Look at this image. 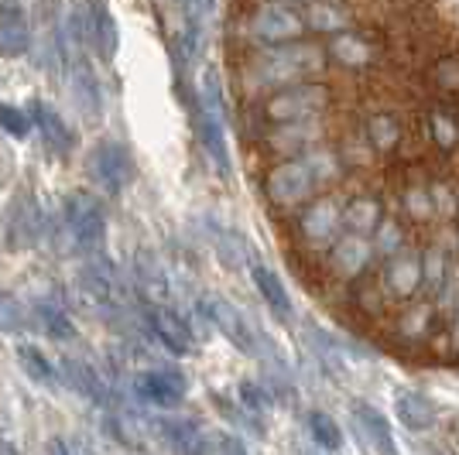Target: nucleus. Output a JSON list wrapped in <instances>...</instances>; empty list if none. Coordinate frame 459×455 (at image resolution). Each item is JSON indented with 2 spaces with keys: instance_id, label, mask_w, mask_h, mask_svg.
Here are the masks:
<instances>
[{
  "instance_id": "f257e3e1",
  "label": "nucleus",
  "mask_w": 459,
  "mask_h": 455,
  "mask_svg": "<svg viewBox=\"0 0 459 455\" xmlns=\"http://www.w3.org/2000/svg\"><path fill=\"white\" fill-rule=\"evenodd\" d=\"M230 82L240 99H264L302 82L329 79L325 45L316 39H302L295 45L261 48V52H230Z\"/></svg>"
},
{
  "instance_id": "f03ea898",
  "label": "nucleus",
  "mask_w": 459,
  "mask_h": 455,
  "mask_svg": "<svg viewBox=\"0 0 459 455\" xmlns=\"http://www.w3.org/2000/svg\"><path fill=\"white\" fill-rule=\"evenodd\" d=\"M346 182V171L340 165V154L333 148V141L299 158L285 161H271L257 168V192L268 206L271 219L281 227L291 219L299 209L316 202L325 192H336Z\"/></svg>"
},
{
  "instance_id": "7ed1b4c3",
  "label": "nucleus",
  "mask_w": 459,
  "mask_h": 455,
  "mask_svg": "<svg viewBox=\"0 0 459 455\" xmlns=\"http://www.w3.org/2000/svg\"><path fill=\"white\" fill-rule=\"evenodd\" d=\"M308 39L302 4L288 0H233L227 21V56L230 52H261L278 45H295Z\"/></svg>"
},
{
  "instance_id": "20e7f679",
  "label": "nucleus",
  "mask_w": 459,
  "mask_h": 455,
  "mask_svg": "<svg viewBox=\"0 0 459 455\" xmlns=\"http://www.w3.org/2000/svg\"><path fill=\"white\" fill-rule=\"evenodd\" d=\"M247 103H254V110L261 114V120L268 127H281V124H295V120H308V116L336 114V93H333L329 79L302 82V86L271 93L264 99H247Z\"/></svg>"
},
{
  "instance_id": "39448f33",
  "label": "nucleus",
  "mask_w": 459,
  "mask_h": 455,
  "mask_svg": "<svg viewBox=\"0 0 459 455\" xmlns=\"http://www.w3.org/2000/svg\"><path fill=\"white\" fill-rule=\"evenodd\" d=\"M336 114L325 116H308V120H295V124H281V127H271V133L254 148V158L261 165L271 161H285V158H299L316 148L329 144L336 137Z\"/></svg>"
},
{
  "instance_id": "423d86ee",
  "label": "nucleus",
  "mask_w": 459,
  "mask_h": 455,
  "mask_svg": "<svg viewBox=\"0 0 459 455\" xmlns=\"http://www.w3.org/2000/svg\"><path fill=\"white\" fill-rule=\"evenodd\" d=\"M86 165H90V175H93V182L100 189L107 192V195H120V192L127 189L131 182L137 178V165L131 151L114 141V137H103V141H96L93 148H90V158H86Z\"/></svg>"
},
{
  "instance_id": "0eeeda50",
  "label": "nucleus",
  "mask_w": 459,
  "mask_h": 455,
  "mask_svg": "<svg viewBox=\"0 0 459 455\" xmlns=\"http://www.w3.org/2000/svg\"><path fill=\"white\" fill-rule=\"evenodd\" d=\"M62 223L79 247H100L107 236V209L90 192H73L62 202Z\"/></svg>"
},
{
  "instance_id": "6e6552de",
  "label": "nucleus",
  "mask_w": 459,
  "mask_h": 455,
  "mask_svg": "<svg viewBox=\"0 0 459 455\" xmlns=\"http://www.w3.org/2000/svg\"><path fill=\"white\" fill-rule=\"evenodd\" d=\"M302 14H306L308 39L325 41L333 35L360 28V11L350 0H308V4H302Z\"/></svg>"
},
{
  "instance_id": "1a4fd4ad",
  "label": "nucleus",
  "mask_w": 459,
  "mask_h": 455,
  "mask_svg": "<svg viewBox=\"0 0 459 455\" xmlns=\"http://www.w3.org/2000/svg\"><path fill=\"white\" fill-rule=\"evenodd\" d=\"M199 308H203V315H206V319H210V322L237 346V349L257 353V332L250 329L247 315H244L237 305L227 302V298H203Z\"/></svg>"
},
{
  "instance_id": "9d476101",
  "label": "nucleus",
  "mask_w": 459,
  "mask_h": 455,
  "mask_svg": "<svg viewBox=\"0 0 459 455\" xmlns=\"http://www.w3.org/2000/svg\"><path fill=\"white\" fill-rule=\"evenodd\" d=\"M148 329H152L154 339L161 342L169 353H175V356H189L192 349H195L192 325L169 305H152L148 308Z\"/></svg>"
},
{
  "instance_id": "9b49d317",
  "label": "nucleus",
  "mask_w": 459,
  "mask_h": 455,
  "mask_svg": "<svg viewBox=\"0 0 459 455\" xmlns=\"http://www.w3.org/2000/svg\"><path fill=\"white\" fill-rule=\"evenodd\" d=\"M350 417L357 421V432H360L364 445L374 455H402L398 442H394V432H391V425H387V417H384L377 408L357 400V404H350Z\"/></svg>"
},
{
  "instance_id": "f8f14e48",
  "label": "nucleus",
  "mask_w": 459,
  "mask_h": 455,
  "mask_svg": "<svg viewBox=\"0 0 459 455\" xmlns=\"http://www.w3.org/2000/svg\"><path fill=\"white\" fill-rule=\"evenodd\" d=\"M421 86L429 99H449L459 103V52L449 48L439 58H432L425 69H421Z\"/></svg>"
},
{
  "instance_id": "ddd939ff",
  "label": "nucleus",
  "mask_w": 459,
  "mask_h": 455,
  "mask_svg": "<svg viewBox=\"0 0 459 455\" xmlns=\"http://www.w3.org/2000/svg\"><path fill=\"white\" fill-rule=\"evenodd\" d=\"M58 380L69 383V391H76L79 398H90L96 404H107V383L103 373H96L93 363H86L82 356H62L58 360Z\"/></svg>"
},
{
  "instance_id": "4468645a",
  "label": "nucleus",
  "mask_w": 459,
  "mask_h": 455,
  "mask_svg": "<svg viewBox=\"0 0 459 455\" xmlns=\"http://www.w3.org/2000/svg\"><path fill=\"white\" fill-rule=\"evenodd\" d=\"M134 387L141 398L148 404H158V408H175L186 398V377L178 370H148L137 377Z\"/></svg>"
},
{
  "instance_id": "2eb2a0df",
  "label": "nucleus",
  "mask_w": 459,
  "mask_h": 455,
  "mask_svg": "<svg viewBox=\"0 0 459 455\" xmlns=\"http://www.w3.org/2000/svg\"><path fill=\"white\" fill-rule=\"evenodd\" d=\"M28 116H31V127L41 133V141L48 144V151L58 154V158H69V154H73L76 137H73V131L65 127V120H62L52 107H45V103H31Z\"/></svg>"
},
{
  "instance_id": "dca6fc26",
  "label": "nucleus",
  "mask_w": 459,
  "mask_h": 455,
  "mask_svg": "<svg viewBox=\"0 0 459 455\" xmlns=\"http://www.w3.org/2000/svg\"><path fill=\"white\" fill-rule=\"evenodd\" d=\"M7 236H11V247H31L39 236H45V219H41V209L31 195L18 199V206L11 209Z\"/></svg>"
},
{
  "instance_id": "f3484780",
  "label": "nucleus",
  "mask_w": 459,
  "mask_h": 455,
  "mask_svg": "<svg viewBox=\"0 0 459 455\" xmlns=\"http://www.w3.org/2000/svg\"><path fill=\"white\" fill-rule=\"evenodd\" d=\"M394 415H398V421L408 432H429L439 421L436 400L429 398V394H421V391H402L398 404H394Z\"/></svg>"
},
{
  "instance_id": "a211bd4d",
  "label": "nucleus",
  "mask_w": 459,
  "mask_h": 455,
  "mask_svg": "<svg viewBox=\"0 0 459 455\" xmlns=\"http://www.w3.org/2000/svg\"><path fill=\"white\" fill-rule=\"evenodd\" d=\"M250 281L257 288V295L264 298L271 312H274V319L278 322H291V298H288L285 285H281V278L264 264H254L250 267Z\"/></svg>"
},
{
  "instance_id": "6ab92c4d",
  "label": "nucleus",
  "mask_w": 459,
  "mask_h": 455,
  "mask_svg": "<svg viewBox=\"0 0 459 455\" xmlns=\"http://www.w3.org/2000/svg\"><path fill=\"white\" fill-rule=\"evenodd\" d=\"M31 48V28L18 7H4L0 11V56L21 58Z\"/></svg>"
},
{
  "instance_id": "aec40b11",
  "label": "nucleus",
  "mask_w": 459,
  "mask_h": 455,
  "mask_svg": "<svg viewBox=\"0 0 459 455\" xmlns=\"http://www.w3.org/2000/svg\"><path fill=\"white\" fill-rule=\"evenodd\" d=\"M31 319L41 325V332H45L48 339L69 342L73 336H76V325H73V319H69V312L56 302H39L35 308H31Z\"/></svg>"
},
{
  "instance_id": "412c9836",
  "label": "nucleus",
  "mask_w": 459,
  "mask_h": 455,
  "mask_svg": "<svg viewBox=\"0 0 459 455\" xmlns=\"http://www.w3.org/2000/svg\"><path fill=\"white\" fill-rule=\"evenodd\" d=\"M86 14H90V39L96 41L100 56L114 58V52H117V21H114V14H110V7H107L103 0H93Z\"/></svg>"
},
{
  "instance_id": "4be33fe9",
  "label": "nucleus",
  "mask_w": 459,
  "mask_h": 455,
  "mask_svg": "<svg viewBox=\"0 0 459 455\" xmlns=\"http://www.w3.org/2000/svg\"><path fill=\"white\" fill-rule=\"evenodd\" d=\"M158 428H161V435L169 438V445H172L178 455H206V438L203 432L192 425V421H158Z\"/></svg>"
},
{
  "instance_id": "5701e85b",
  "label": "nucleus",
  "mask_w": 459,
  "mask_h": 455,
  "mask_svg": "<svg viewBox=\"0 0 459 455\" xmlns=\"http://www.w3.org/2000/svg\"><path fill=\"white\" fill-rule=\"evenodd\" d=\"M14 356H18L21 370L28 373V380H35V383H41V387H52V383L58 380V366L41 353L39 346H28V342H24V346H18Z\"/></svg>"
},
{
  "instance_id": "b1692460",
  "label": "nucleus",
  "mask_w": 459,
  "mask_h": 455,
  "mask_svg": "<svg viewBox=\"0 0 459 455\" xmlns=\"http://www.w3.org/2000/svg\"><path fill=\"white\" fill-rule=\"evenodd\" d=\"M308 435L316 442V449H323V452L343 449V428L336 425V417H329L325 411H308Z\"/></svg>"
},
{
  "instance_id": "393cba45",
  "label": "nucleus",
  "mask_w": 459,
  "mask_h": 455,
  "mask_svg": "<svg viewBox=\"0 0 459 455\" xmlns=\"http://www.w3.org/2000/svg\"><path fill=\"white\" fill-rule=\"evenodd\" d=\"M76 103L82 110H90V114H100V107H103V96H100V82H96L93 69H90V62L82 58L76 69Z\"/></svg>"
},
{
  "instance_id": "a878e982",
  "label": "nucleus",
  "mask_w": 459,
  "mask_h": 455,
  "mask_svg": "<svg viewBox=\"0 0 459 455\" xmlns=\"http://www.w3.org/2000/svg\"><path fill=\"white\" fill-rule=\"evenodd\" d=\"M28 329V308L11 295V291H0V332H24Z\"/></svg>"
},
{
  "instance_id": "bb28decb",
  "label": "nucleus",
  "mask_w": 459,
  "mask_h": 455,
  "mask_svg": "<svg viewBox=\"0 0 459 455\" xmlns=\"http://www.w3.org/2000/svg\"><path fill=\"white\" fill-rule=\"evenodd\" d=\"M0 127L11 133V137H28L31 131V116L18 110V107H7V103H0Z\"/></svg>"
},
{
  "instance_id": "cd10ccee",
  "label": "nucleus",
  "mask_w": 459,
  "mask_h": 455,
  "mask_svg": "<svg viewBox=\"0 0 459 455\" xmlns=\"http://www.w3.org/2000/svg\"><path fill=\"white\" fill-rule=\"evenodd\" d=\"M240 404H244L247 411H261V408H264L261 387H257V383H240Z\"/></svg>"
},
{
  "instance_id": "c85d7f7f",
  "label": "nucleus",
  "mask_w": 459,
  "mask_h": 455,
  "mask_svg": "<svg viewBox=\"0 0 459 455\" xmlns=\"http://www.w3.org/2000/svg\"><path fill=\"white\" fill-rule=\"evenodd\" d=\"M216 455H247V445H244L240 438L223 435L220 438V445H216Z\"/></svg>"
},
{
  "instance_id": "c756f323",
  "label": "nucleus",
  "mask_w": 459,
  "mask_h": 455,
  "mask_svg": "<svg viewBox=\"0 0 459 455\" xmlns=\"http://www.w3.org/2000/svg\"><path fill=\"white\" fill-rule=\"evenodd\" d=\"M48 455H69V449H65V442H48Z\"/></svg>"
},
{
  "instance_id": "7c9ffc66",
  "label": "nucleus",
  "mask_w": 459,
  "mask_h": 455,
  "mask_svg": "<svg viewBox=\"0 0 459 455\" xmlns=\"http://www.w3.org/2000/svg\"><path fill=\"white\" fill-rule=\"evenodd\" d=\"M175 4H182V7L192 11V14H199V7H203V0H175Z\"/></svg>"
},
{
  "instance_id": "2f4dec72",
  "label": "nucleus",
  "mask_w": 459,
  "mask_h": 455,
  "mask_svg": "<svg viewBox=\"0 0 459 455\" xmlns=\"http://www.w3.org/2000/svg\"><path fill=\"white\" fill-rule=\"evenodd\" d=\"M0 455H18V449H14L11 442H4V438H0Z\"/></svg>"
},
{
  "instance_id": "473e14b6",
  "label": "nucleus",
  "mask_w": 459,
  "mask_h": 455,
  "mask_svg": "<svg viewBox=\"0 0 459 455\" xmlns=\"http://www.w3.org/2000/svg\"><path fill=\"white\" fill-rule=\"evenodd\" d=\"M302 455H329V452H323V449H308V452H302Z\"/></svg>"
}]
</instances>
